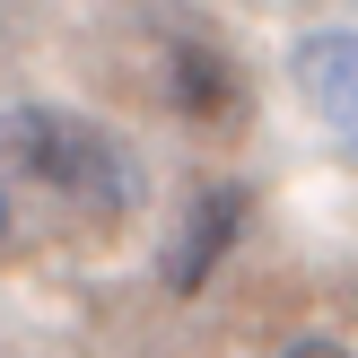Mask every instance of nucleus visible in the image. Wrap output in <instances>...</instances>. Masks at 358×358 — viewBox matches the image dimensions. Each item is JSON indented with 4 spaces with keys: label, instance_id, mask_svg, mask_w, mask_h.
<instances>
[{
    "label": "nucleus",
    "instance_id": "1",
    "mask_svg": "<svg viewBox=\"0 0 358 358\" xmlns=\"http://www.w3.org/2000/svg\"><path fill=\"white\" fill-rule=\"evenodd\" d=\"M0 166L27 175V184L52 192V201L87 210V219H122V210L140 201L131 149H122L105 122L62 114V105H17V114H0Z\"/></svg>",
    "mask_w": 358,
    "mask_h": 358
},
{
    "label": "nucleus",
    "instance_id": "2",
    "mask_svg": "<svg viewBox=\"0 0 358 358\" xmlns=\"http://www.w3.org/2000/svg\"><path fill=\"white\" fill-rule=\"evenodd\" d=\"M236 236H245V184H201V201L184 210V236L166 245V289L192 297V289L227 262Z\"/></svg>",
    "mask_w": 358,
    "mask_h": 358
},
{
    "label": "nucleus",
    "instance_id": "3",
    "mask_svg": "<svg viewBox=\"0 0 358 358\" xmlns=\"http://www.w3.org/2000/svg\"><path fill=\"white\" fill-rule=\"evenodd\" d=\"M166 105L201 131H227L245 114V79L219 44H166Z\"/></svg>",
    "mask_w": 358,
    "mask_h": 358
},
{
    "label": "nucleus",
    "instance_id": "4",
    "mask_svg": "<svg viewBox=\"0 0 358 358\" xmlns=\"http://www.w3.org/2000/svg\"><path fill=\"white\" fill-rule=\"evenodd\" d=\"M297 87L332 131H358V35H306L297 44Z\"/></svg>",
    "mask_w": 358,
    "mask_h": 358
},
{
    "label": "nucleus",
    "instance_id": "5",
    "mask_svg": "<svg viewBox=\"0 0 358 358\" xmlns=\"http://www.w3.org/2000/svg\"><path fill=\"white\" fill-rule=\"evenodd\" d=\"M280 358H350V350H341V341H289Z\"/></svg>",
    "mask_w": 358,
    "mask_h": 358
},
{
    "label": "nucleus",
    "instance_id": "6",
    "mask_svg": "<svg viewBox=\"0 0 358 358\" xmlns=\"http://www.w3.org/2000/svg\"><path fill=\"white\" fill-rule=\"evenodd\" d=\"M0 236H9V192H0Z\"/></svg>",
    "mask_w": 358,
    "mask_h": 358
}]
</instances>
